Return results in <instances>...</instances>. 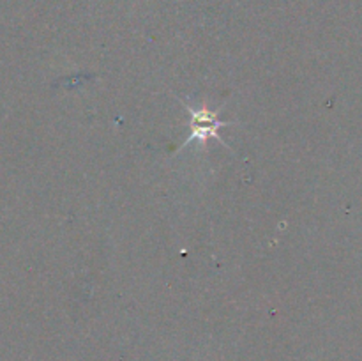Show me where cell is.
Listing matches in <instances>:
<instances>
[{
    "instance_id": "6da1fadb",
    "label": "cell",
    "mask_w": 362,
    "mask_h": 361,
    "mask_svg": "<svg viewBox=\"0 0 362 361\" xmlns=\"http://www.w3.org/2000/svg\"><path fill=\"white\" fill-rule=\"evenodd\" d=\"M179 101L186 106L187 112H189L191 115L189 138H187L186 142H182L179 149L187 147V145L193 144V142H197V144L202 145V147H207L211 138H216L219 144H223L225 147L230 149V145L226 144V142L221 138V134H219V130H221V127L232 126V122H226V120L219 119L218 117L219 110H211L207 106V103H202V105L193 106L187 101H182V99H179Z\"/></svg>"
}]
</instances>
